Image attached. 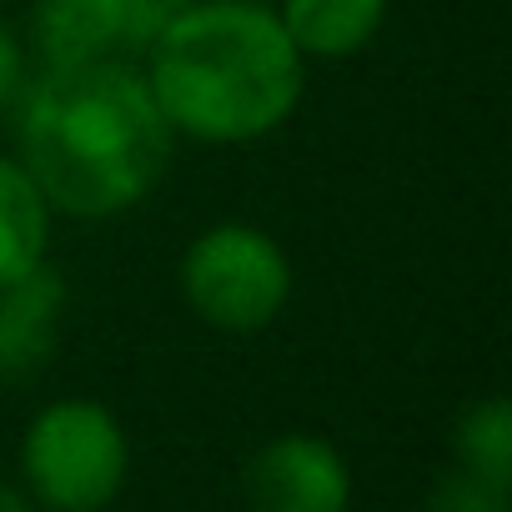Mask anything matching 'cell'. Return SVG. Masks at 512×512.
I'll return each instance as SVG.
<instances>
[{"mask_svg":"<svg viewBox=\"0 0 512 512\" xmlns=\"http://www.w3.org/2000/svg\"><path fill=\"white\" fill-rule=\"evenodd\" d=\"M21 166L51 211L106 221L141 206L166 176L176 131L131 61L46 66L16 121Z\"/></svg>","mask_w":512,"mask_h":512,"instance_id":"obj_1","label":"cell"},{"mask_svg":"<svg viewBox=\"0 0 512 512\" xmlns=\"http://www.w3.org/2000/svg\"><path fill=\"white\" fill-rule=\"evenodd\" d=\"M141 71L166 126L206 146L262 141L302 106L307 61L262 0H191Z\"/></svg>","mask_w":512,"mask_h":512,"instance_id":"obj_2","label":"cell"},{"mask_svg":"<svg viewBox=\"0 0 512 512\" xmlns=\"http://www.w3.org/2000/svg\"><path fill=\"white\" fill-rule=\"evenodd\" d=\"M26 492L51 512H101L121 497L131 447L111 407L91 397L51 402L21 437Z\"/></svg>","mask_w":512,"mask_h":512,"instance_id":"obj_3","label":"cell"},{"mask_svg":"<svg viewBox=\"0 0 512 512\" xmlns=\"http://www.w3.org/2000/svg\"><path fill=\"white\" fill-rule=\"evenodd\" d=\"M181 297L216 332L231 337L262 332L282 317L292 297V262L272 231L246 221H221L186 246Z\"/></svg>","mask_w":512,"mask_h":512,"instance_id":"obj_4","label":"cell"},{"mask_svg":"<svg viewBox=\"0 0 512 512\" xmlns=\"http://www.w3.org/2000/svg\"><path fill=\"white\" fill-rule=\"evenodd\" d=\"M246 502L251 512H347L352 467L327 437L287 432L251 457Z\"/></svg>","mask_w":512,"mask_h":512,"instance_id":"obj_5","label":"cell"},{"mask_svg":"<svg viewBox=\"0 0 512 512\" xmlns=\"http://www.w3.org/2000/svg\"><path fill=\"white\" fill-rule=\"evenodd\" d=\"M66 302L71 287L51 262L16 282H0V382H31L51 367Z\"/></svg>","mask_w":512,"mask_h":512,"instance_id":"obj_6","label":"cell"},{"mask_svg":"<svg viewBox=\"0 0 512 512\" xmlns=\"http://www.w3.org/2000/svg\"><path fill=\"white\" fill-rule=\"evenodd\" d=\"M31 31H36V46H41L46 66L136 56L131 0H36Z\"/></svg>","mask_w":512,"mask_h":512,"instance_id":"obj_7","label":"cell"},{"mask_svg":"<svg viewBox=\"0 0 512 512\" xmlns=\"http://www.w3.org/2000/svg\"><path fill=\"white\" fill-rule=\"evenodd\" d=\"M277 21L302 61H347L377 41L387 0H282Z\"/></svg>","mask_w":512,"mask_h":512,"instance_id":"obj_8","label":"cell"},{"mask_svg":"<svg viewBox=\"0 0 512 512\" xmlns=\"http://www.w3.org/2000/svg\"><path fill=\"white\" fill-rule=\"evenodd\" d=\"M51 251V201L16 156H0V282H16Z\"/></svg>","mask_w":512,"mask_h":512,"instance_id":"obj_9","label":"cell"},{"mask_svg":"<svg viewBox=\"0 0 512 512\" xmlns=\"http://www.w3.org/2000/svg\"><path fill=\"white\" fill-rule=\"evenodd\" d=\"M452 457L482 477L512 482V402L507 397H482L457 412L452 427Z\"/></svg>","mask_w":512,"mask_h":512,"instance_id":"obj_10","label":"cell"},{"mask_svg":"<svg viewBox=\"0 0 512 512\" xmlns=\"http://www.w3.org/2000/svg\"><path fill=\"white\" fill-rule=\"evenodd\" d=\"M507 507H512V482L482 477L462 462H452L427 497V512H507Z\"/></svg>","mask_w":512,"mask_h":512,"instance_id":"obj_11","label":"cell"},{"mask_svg":"<svg viewBox=\"0 0 512 512\" xmlns=\"http://www.w3.org/2000/svg\"><path fill=\"white\" fill-rule=\"evenodd\" d=\"M191 0H131V21H136V51H146L171 16H181Z\"/></svg>","mask_w":512,"mask_h":512,"instance_id":"obj_12","label":"cell"},{"mask_svg":"<svg viewBox=\"0 0 512 512\" xmlns=\"http://www.w3.org/2000/svg\"><path fill=\"white\" fill-rule=\"evenodd\" d=\"M21 81H26V51H21L16 31L0 21V106L21 91Z\"/></svg>","mask_w":512,"mask_h":512,"instance_id":"obj_13","label":"cell"},{"mask_svg":"<svg viewBox=\"0 0 512 512\" xmlns=\"http://www.w3.org/2000/svg\"><path fill=\"white\" fill-rule=\"evenodd\" d=\"M0 512H36V497L16 482H0Z\"/></svg>","mask_w":512,"mask_h":512,"instance_id":"obj_14","label":"cell"},{"mask_svg":"<svg viewBox=\"0 0 512 512\" xmlns=\"http://www.w3.org/2000/svg\"><path fill=\"white\" fill-rule=\"evenodd\" d=\"M262 6H272V0H262Z\"/></svg>","mask_w":512,"mask_h":512,"instance_id":"obj_15","label":"cell"}]
</instances>
